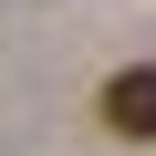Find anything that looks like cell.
Returning <instances> with one entry per match:
<instances>
[{
    "label": "cell",
    "instance_id": "cell-1",
    "mask_svg": "<svg viewBox=\"0 0 156 156\" xmlns=\"http://www.w3.org/2000/svg\"><path fill=\"white\" fill-rule=\"evenodd\" d=\"M94 115H104L125 146H156V62H125L115 83L94 94Z\"/></svg>",
    "mask_w": 156,
    "mask_h": 156
}]
</instances>
